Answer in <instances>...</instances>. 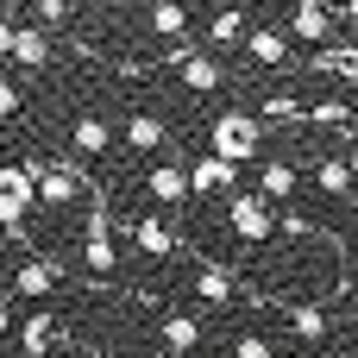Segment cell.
Returning a JSON list of instances; mask_svg holds the SVG:
<instances>
[{
    "mask_svg": "<svg viewBox=\"0 0 358 358\" xmlns=\"http://www.w3.org/2000/svg\"><path fill=\"white\" fill-rule=\"evenodd\" d=\"M82 264H88L94 277H113V271H120V245H113L107 201H94V208H88V220H82Z\"/></svg>",
    "mask_w": 358,
    "mask_h": 358,
    "instance_id": "obj_5",
    "label": "cell"
},
{
    "mask_svg": "<svg viewBox=\"0 0 358 358\" xmlns=\"http://www.w3.org/2000/svg\"><path fill=\"white\" fill-rule=\"evenodd\" d=\"M296 189H302V164H289V157H264V164H258V195L289 201Z\"/></svg>",
    "mask_w": 358,
    "mask_h": 358,
    "instance_id": "obj_19",
    "label": "cell"
},
{
    "mask_svg": "<svg viewBox=\"0 0 358 358\" xmlns=\"http://www.w3.org/2000/svg\"><path fill=\"white\" fill-rule=\"evenodd\" d=\"M126 233H132V252H138L145 264H170V258H176V245H182V239H176V227H170V220H157V214H138Z\"/></svg>",
    "mask_w": 358,
    "mask_h": 358,
    "instance_id": "obj_8",
    "label": "cell"
},
{
    "mask_svg": "<svg viewBox=\"0 0 358 358\" xmlns=\"http://www.w3.org/2000/svg\"><path fill=\"white\" fill-rule=\"evenodd\" d=\"M245 57H252L258 69H283V63H289V38H283L277 25H252V38H245Z\"/></svg>",
    "mask_w": 358,
    "mask_h": 358,
    "instance_id": "obj_20",
    "label": "cell"
},
{
    "mask_svg": "<svg viewBox=\"0 0 358 358\" xmlns=\"http://www.w3.org/2000/svg\"><path fill=\"white\" fill-rule=\"evenodd\" d=\"M346 157H352V176H358V138H346Z\"/></svg>",
    "mask_w": 358,
    "mask_h": 358,
    "instance_id": "obj_30",
    "label": "cell"
},
{
    "mask_svg": "<svg viewBox=\"0 0 358 358\" xmlns=\"http://www.w3.org/2000/svg\"><path fill=\"white\" fill-rule=\"evenodd\" d=\"M208 151L227 157V164H252V157H264V120L245 113V107H227V113L208 126Z\"/></svg>",
    "mask_w": 358,
    "mask_h": 358,
    "instance_id": "obj_1",
    "label": "cell"
},
{
    "mask_svg": "<svg viewBox=\"0 0 358 358\" xmlns=\"http://www.w3.org/2000/svg\"><path fill=\"white\" fill-rule=\"evenodd\" d=\"M346 120H352V101H346V94H340V101H315V107H308V126H346Z\"/></svg>",
    "mask_w": 358,
    "mask_h": 358,
    "instance_id": "obj_26",
    "label": "cell"
},
{
    "mask_svg": "<svg viewBox=\"0 0 358 358\" xmlns=\"http://www.w3.org/2000/svg\"><path fill=\"white\" fill-rule=\"evenodd\" d=\"M352 101H358V88H352Z\"/></svg>",
    "mask_w": 358,
    "mask_h": 358,
    "instance_id": "obj_32",
    "label": "cell"
},
{
    "mask_svg": "<svg viewBox=\"0 0 358 358\" xmlns=\"http://www.w3.org/2000/svg\"><path fill=\"white\" fill-rule=\"evenodd\" d=\"M258 120L264 126H308V107L296 94H258Z\"/></svg>",
    "mask_w": 358,
    "mask_h": 358,
    "instance_id": "obj_24",
    "label": "cell"
},
{
    "mask_svg": "<svg viewBox=\"0 0 358 358\" xmlns=\"http://www.w3.org/2000/svg\"><path fill=\"white\" fill-rule=\"evenodd\" d=\"M315 69H321V76H340V82L358 88V38H334L327 50H315Z\"/></svg>",
    "mask_w": 358,
    "mask_h": 358,
    "instance_id": "obj_21",
    "label": "cell"
},
{
    "mask_svg": "<svg viewBox=\"0 0 358 358\" xmlns=\"http://www.w3.org/2000/svg\"><path fill=\"white\" fill-rule=\"evenodd\" d=\"M334 25H340V0H296L289 6V31L302 38V44H334Z\"/></svg>",
    "mask_w": 358,
    "mask_h": 358,
    "instance_id": "obj_7",
    "label": "cell"
},
{
    "mask_svg": "<svg viewBox=\"0 0 358 358\" xmlns=\"http://www.w3.org/2000/svg\"><path fill=\"white\" fill-rule=\"evenodd\" d=\"M352 157H346V151H340V157H315V189H321V195H340V201H346V195H352Z\"/></svg>",
    "mask_w": 358,
    "mask_h": 358,
    "instance_id": "obj_22",
    "label": "cell"
},
{
    "mask_svg": "<svg viewBox=\"0 0 358 358\" xmlns=\"http://www.w3.org/2000/svg\"><path fill=\"white\" fill-rule=\"evenodd\" d=\"M195 296H201L208 308H227V302L239 296V277H233V264H220V258H201V264H195Z\"/></svg>",
    "mask_w": 358,
    "mask_h": 358,
    "instance_id": "obj_16",
    "label": "cell"
},
{
    "mask_svg": "<svg viewBox=\"0 0 358 358\" xmlns=\"http://www.w3.org/2000/svg\"><path fill=\"white\" fill-rule=\"evenodd\" d=\"M57 283H63V258L57 252H19V264H13V296H25V302H44V296H57Z\"/></svg>",
    "mask_w": 358,
    "mask_h": 358,
    "instance_id": "obj_4",
    "label": "cell"
},
{
    "mask_svg": "<svg viewBox=\"0 0 358 358\" xmlns=\"http://www.w3.org/2000/svg\"><path fill=\"white\" fill-rule=\"evenodd\" d=\"M157 346H164L170 358H189L195 346H208V321L189 315V308H170V315L157 321Z\"/></svg>",
    "mask_w": 358,
    "mask_h": 358,
    "instance_id": "obj_9",
    "label": "cell"
},
{
    "mask_svg": "<svg viewBox=\"0 0 358 358\" xmlns=\"http://www.w3.org/2000/svg\"><path fill=\"white\" fill-rule=\"evenodd\" d=\"M0 57L19 63V69H50V63H57V44H50L44 25H19V19L6 13V19H0Z\"/></svg>",
    "mask_w": 358,
    "mask_h": 358,
    "instance_id": "obj_3",
    "label": "cell"
},
{
    "mask_svg": "<svg viewBox=\"0 0 358 358\" xmlns=\"http://www.w3.org/2000/svg\"><path fill=\"white\" fill-rule=\"evenodd\" d=\"M82 189V170L76 164H38V201L44 208H69Z\"/></svg>",
    "mask_w": 358,
    "mask_h": 358,
    "instance_id": "obj_17",
    "label": "cell"
},
{
    "mask_svg": "<svg viewBox=\"0 0 358 358\" xmlns=\"http://www.w3.org/2000/svg\"><path fill=\"white\" fill-rule=\"evenodd\" d=\"M38 25H44V31L69 25V0H38Z\"/></svg>",
    "mask_w": 358,
    "mask_h": 358,
    "instance_id": "obj_28",
    "label": "cell"
},
{
    "mask_svg": "<svg viewBox=\"0 0 358 358\" xmlns=\"http://www.w3.org/2000/svg\"><path fill=\"white\" fill-rule=\"evenodd\" d=\"M283 321H289V334H296L302 346H327V334H334V315H327L321 302H289Z\"/></svg>",
    "mask_w": 358,
    "mask_h": 358,
    "instance_id": "obj_18",
    "label": "cell"
},
{
    "mask_svg": "<svg viewBox=\"0 0 358 358\" xmlns=\"http://www.w3.org/2000/svg\"><path fill=\"white\" fill-rule=\"evenodd\" d=\"M13 334H19V352H31V358H50L57 346H63V321H57L50 308H38V315H25V321H19Z\"/></svg>",
    "mask_w": 358,
    "mask_h": 358,
    "instance_id": "obj_14",
    "label": "cell"
},
{
    "mask_svg": "<svg viewBox=\"0 0 358 358\" xmlns=\"http://www.w3.org/2000/svg\"><path fill=\"white\" fill-rule=\"evenodd\" d=\"M189 25H195L189 0H145V31L164 50H189Z\"/></svg>",
    "mask_w": 358,
    "mask_h": 358,
    "instance_id": "obj_6",
    "label": "cell"
},
{
    "mask_svg": "<svg viewBox=\"0 0 358 358\" xmlns=\"http://www.w3.org/2000/svg\"><path fill=\"white\" fill-rule=\"evenodd\" d=\"M340 19H346V25H358V0H340Z\"/></svg>",
    "mask_w": 358,
    "mask_h": 358,
    "instance_id": "obj_29",
    "label": "cell"
},
{
    "mask_svg": "<svg viewBox=\"0 0 358 358\" xmlns=\"http://www.w3.org/2000/svg\"><path fill=\"white\" fill-rule=\"evenodd\" d=\"M6 358H31V352H19V346H13V352H6Z\"/></svg>",
    "mask_w": 358,
    "mask_h": 358,
    "instance_id": "obj_31",
    "label": "cell"
},
{
    "mask_svg": "<svg viewBox=\"0 0 358 358\" xmlns=\"http://www.w3.org/2000/svg\"><path fill=\"white\" fill-rule=\"evenodd\" d=\"M69 151H76V157H107V151H113L107 113H76V120H69Z\"/></svg>",
    "mask_w": 358,
    "mask_h": 358,
    "instance_id": "obj_15",
    "label": "cell"
},
{
    "mask_svg": "<svg viewBox=\"0 0 358 358\" xmlns=\"http://www.w3.org/2000/svg\"><path fill=\"white\" fill-rule=\"evenodd\" d=\"M227 227L239 233V245H252V252H258V245H271V239L283 233V208H277L271 195H258V189H252V195H233Z\"/></svg>",
    "mask_w": 358,
    "mask_h": 358,
    "instance_id": "obj_2",
    "label": "cell"
},
{
    "mask_svg": "<svg viewBox=\"0 0 358 358\" xmlns=\"http://www.w3.org/2000/svg\"><path fill=\"white\" fill-rule=\"evenodd\" d=\"M189 182H195V195H233L239 189V164L201 151V157H189Z\"/></svg>",
    "mask_w": 358,
    "mask_h": 358,
    "instance_id": "obj_13",
    "label": "cell"
},
{
    "mask_svg": "<svg viewBox=\"0 0 358 358\" xmlns=\"http://www.w3.org/2000/svg\"><path fill=\"white\" fill-rule=\"evenodd\" d=\"M245 38H252L245 6H220V13L208 19V44H239V50H245Z\"/></svg>",
    "mask_w": 358,
    "mask_h": 358,
    "instance_id": "obj_23",
    "label": "cell"
},
{
    "mask_svg": "<svg viewBox=\"0 0 358 358\" xmlns=\"http://www.w3.org/2000/svg\"><path fill=\"white\" fill-rule=\"evenodd\" d=\"M0 120H6V126L25 120V88H19L13 76H0Z\"/></svg>",
    "mask_w": 358,
    "mask_h": 358,
    "instance_id": "obj_25",
    "label": "cell"
},
{
    "mask_svg": "<svg viewBox=\"0 0 358 358\" xmlns=\"http://www.w3.org/2000/svg\"><path fill=\"white\" fill-rule=\"evenodd\" d=\"M233 358H277V352H271L264 334H239V340H233Z\"/></svg>",
    "mask_w": 358,
    "mask_h": 358,
    "instance_id": "obj_27",
    "label": "cell"
},
{
    "mask_svg": "<svg viewBox=\"0 0 358 358\" xmlns=\"http://www.w3.org/2000/svg\"><path fill=\"white\" fill-rule=\"evenodd\" d=\"M176 76H182V88H189V94H220V88H227V63H220V57H208V50L176 57Z\"/></svg>",
    "mask_w": 358,
    "mask_h": 358,
    "instance_id": "obj_11",
    "label": "cell"
},
{
    "mask_svg": "<svg viewBox=\"0 0 358 358\" xmlns=\"http://www.w3.org/2000/svg\"><path fill=\"white\" fill-rule=\"evenodd\" d=\"M145 195H151V201H164V208H182V201L195 195V182H189V164H176V157H157V164L145 170Z\"/></svg>",
    "mask_w": 358,
    "mask_h": 358,
    "instance_id": "obj_10",
    "label": "cell"
},
{
    "mask_svg": "<svg viewBox=\"0 0 358 358\" xmlns=\"http://www.w3.org/2000/svg\"><path fill=\"white\" fill-rule=\"evenodd\" d=\"M120 145H126V151H138V157H151V151H164V145H170V126H164L157 113L132 107V113H126V126H120Z\"/></svg>",
    "mask_w": 358,
    "mask_h": 358,
    "instance_id": "obj_12",
    "label": "cell"
}]
</instances>
